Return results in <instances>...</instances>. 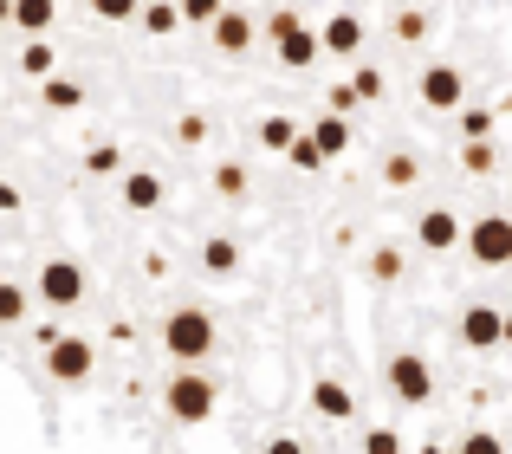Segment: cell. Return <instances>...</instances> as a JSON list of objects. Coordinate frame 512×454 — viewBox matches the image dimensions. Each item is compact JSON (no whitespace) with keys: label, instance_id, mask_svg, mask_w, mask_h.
Instances as JSON below:
<instances>
[{"label":"cell","instance_id":"1","mask_svg":"<svg viewBox=\"0 0 512 454\" xmlns=\"http://www.w3.org/2000/svg\"><path fill=\"white\" fill-rule=\"evenodd\" d=\"M214 403H221V390H214L201 370H182V377H169V390H163V409H169L175 422H188V429H195V422H208Z\"/></svg>","mask_w":512,"mask_h":454},{"label":"cell","instance_id":"2","mask_svg":"<svg viewBox=\"0 0 512 454\" xmlns=\"http://www.w3.org/2000/svg\"><path fill=\"white\" fill-rule=\"evenodd\" d=\"M163 344H169V357H182V364H201V357L214 351V318L195 312V305H182V312H169Z\"/></svg>","mask_w":512,"mask_h":454},{"label":"cell","instance_id":"3","mask_svg":"<svg viewBox=\"0 0 512 454\" xmlns=\"http://www.w3.org/2000/svg\"><path fill=\"white\" fill-rule=\"evenodd\" d=\"M383 383H389V396H396V403H428V396H435V370H428V357H415V351H396V357H389Z\"/></svg>","mask_w":512,"mask_h":454},{"label":"cell","instance_id":"4","mask_svg":"<svg viewBox=\"0 0 512 454\" xmlns=\"http://www.w3.org/2000/svg\"><path fill=\"white\" fill-rule=\"evenodd\" d=\"M467 260L474 266H512V221L487 215V221L467 227Z\"/></svg>","mask_w":512,"mask_h":454},{"label":"cell","instance_id":"5","mask_svg":"<svg viewBox=\"0 0 512 454\" xmlns=\"http://www.w3.org/2000/svg\"><path fill=\"white\" fill-rule=\"evenodd\" d=\"M39 299H46L52 312H72V305L85 299V266L78 260H46L39 266Z\"/></svg>","mask_w":512,"mask_h":454},{"label":"cell","instance_id":"6","mask_svg":"<svg viewBox=\"0 0 512 454\" xmlns=\"http://www.w3.org/2000/svg\"><path fill=\"white\" fill-rule=\"evenodd\" d=\"M91 364H98V351H91L78 331H65V338L46 351V377H52V383H85V377H91Z\"/></svg>","mask_w":512,"mask_h":454},{"label":"cell","instance_id":"7","mask_svg":"<svg viewBox=\"0 0 512 454\" xmlns=\"http://www.w3.org/2000/svg\"><path fill=\"white\" fill-rule=\"evenodd\" d=\"M422 104H428V111H461V104H467V72H454V65H428V72H422Z\"/></svg>","mask_w":512,"mask_h":454},{"label":"cell","instance_id":"8","mask_svg":"<svg viewBox=\"0 0 512 454\" xmlns=\"http://www.w3.org/2000/svg\"><path fill=\"white\" fill-rule=\"evenodd\" d=\"M461 344H467V351H493V344H506V312H493V305H467V312H461Z\"/></svg>","mask_w":512,"mask_h":454},{"label":"cell","instance_id":"9","mask_svg":"<svg viewBox=\"0 0 512 454\" xmlns=\"http://www.w3.org/2000/svg\"><path fill=\"white\" fill-rule=\"evenodd\" d=\"M415 240H422L428 253H448V247H467V227L448 215V208H428L422 221H415Z\"/></svg>","mask_w":512,"mask_h":454},{"label":"cell","instance_id":"10","mask_svg":"<svg viewBox=\"0 0 512 454\" xmlns=\"http://www.w3.org/2000/svg\"><path fill=\"white\" fill-rule=\"evenodd\" d=\"M273 52H279V65H286V72H305V65H318V59H325V33L299 26V33H286Z\"/></svg>","mask_w":512,"mask_h":454},{"label":"cell","instance_id":"11","mask_svg":"<svg viewBox=\"0 0 512 454\" xmlns=\"http://www.w3.org/2000/svg\"><path fill=\"white\" fill-rule=\"evenodd\" d=\"M312 409H318L325 422H350V416H357V396H350L338 377H318V383H312Z\"/></svg>","mask_w":512,"mask_h":454},{"label":"cell","instance_id":"12","mask_svg":"<svg viewBox=\"0 0 512 454\" xmlns=\"http://www.w3.org/2000/svg\"><path fill=\"white\" fill-rule=\"evenodd\" d=\"M325 52L357 59V52H363V13H331V20H325Z\"/></svg>","mask_w":512,"mask_h":454},{"label":"cell","instance_id":"13","mask_svg":"<svg viewBox=\"0 0 512 454\" xmlns=\"http://www.w3.org/2000/svg\"><path fill=\"white\" fill-rule=\"evenodd\" d=\"M124 208H137V215L163 208V176H156V169H130L124 176Z\"/></svg>","mask_w":512,"mask_h":454},{"label":"cell","instance_id":"14","mask_svg":"<svg viewBox=\"0 0 512 454\" xmlns=\"http://www.w3.org/2000/svg\"><path fill=\"white\" fill-rule=\"evenodd\" d=\"M208 33H214V46H221V52H247V46H253V13H240V7H227V13H221V20H214V26H208Z\"/></svg>","mask_w":512,"mask_h":454},{"label":"cell","instance_id":"15","mask_svg":"<svg viewBox=\"0 0 512 454\" xmlns=\"http://www.w3.org/2000/svg\"><path fill=\"white\" fill-rule=\"evenodd\" d=\"M312 143H318V150H325V163H331V156H344L350 143H357V130H350V117L325 111V117H318V124H312Z\"/></svg>","mask_w":512,"mask_h":454},{"label":"cell","instance_id":"16","mask_svg":"<svg viewBox=\"0 0 512 454\" xmlns=\"http://www.w3.org/2000/svg\"><path fill=\"white\" fill-rule=\"evenodd\" d=\"M52 20H59V0H13V26H20V33L46 39Z\"/></svg>","mask_w":512,"mask_h":454},{"label":"cell","instance_id":"17","mask_svg":"<svg viewBox=\"0 0 512 454\" xmlns=\"http://www.w3.org/2000/svg\"><path fill=\"white\" fill-rule=\"evenodd\" d=\"M201 266H208L214 279H234L240 273V247L227 234H214V240H201Z\"/></svg>","mask_w":512,"mask_h":454},{"label":"cell","instance_id":"18","mask_svg":"<svg viewBox=\"0 0 512 454\" xmlns=\"http://www.w3.org/2000/svg\"><path fill=\"white\" fill-rule=\"evenodd\" d=\"M305 137V130H299V117H260V143H266V150H279V156H286L292 150V143H299Z\"/></svg>","mask_w":512,"mask_h":454},{"label":"cell","instance_id":"19","mask_svg":"<svg viewBox=\"0 0 512 454\" xmlns=\"http://www.w3.org/2000/svg\"><path fill=\"white\" fill-rule=\"evenodd\" d=\"M46 111H78V104H85V85H78V78H46Z\"/></svg>","mask_w":512,"mask_h":454},{"label":"cell","instance_id":"20","mask_svg":"<svg viewBox=\"0 0 512 454\" xmlns=\"http://www.w3.org/2000/svg\"><path fill=\"white\" fill-rule=\"evenodd\" d=\"M26 305L33 299H26L20 279H0V325H26Z\"/></svg>","mask_w":512,"mask_h":454},{"label":"cell","instance_id":"21","mask_svg":"<svg viewBox=\"0 0 512 454\" xmlns=\"http://www.w3.org/2000/svg\"><path fill=\"white\" fill-rule=\"evenodd\" d=\"M20 72H26V78H39V85H46V78H59V72H52V46H46V39H26Z\"/></svg>","mask_w":512,"mask_h":454},{"label":"cell","instance_id":"22","mask_svg":"<svg viewBox=\"0 0 512 454\" xmlns=\"http://www.w3.org/2000/svg\"><path fill=\"white\" fill-rule=\"evenodd\" d=\"M383 182H389V189H409V182H422V163H415L409 150L383 156Z\"/></svg>","mask_w":512,"mask_h":454},{"label":"cell","instance_id":"23","mask_svg":"<svg viewBox=\"0 0 512 454\" xmlns=\"http://www.w3.org/2000/svg\"><path fill=\"white\" fill-rule=\"evenodd\" d=\"M493 130H500V117H493V111H480V104H467V111H461V137L467 143H487Z\"/></svg>","mask_w":512,"mask_h":454},{"label":"cell","instance_id":"24","mask_svg":"<svg viewBox=\"0 0 512 454\" xmlns=\"http://www.w3.org/2000/svg\"><path fill=\"white\" fill-rule=\"evenodd\" d=\"M286 163H292V169H305V176H318V169H325V150L312 143V130H305V137L286 150Z\"/></svg>","mask_w":512,"mask_h":454},{"label":"cell","instance_id":"25","mask_svg":"<svg viewBox=\"0 0 512 454\" xmlns=\"http://www.w3.org/2000/svg\"><path fill=\"white\" fill-rule=\"evenodd\" d=\"M214 195L240 202V195H247V169H240V163H221V169H214Z\"/></svg>","mask_w":512,"mask_h":454},{"label":"cell","instance_id":"26","mask_svg":"<svg viewBox=\"0 0 512 454\" xmlns=\"http://www.w3.org/2000/svg\"><path fill=\"white\" fill-rule=\"evenodd\" d=\"M175 7H182V26L195 20V26H214L227 13V0H175Z\"/></svg>","mask_w":512,"mask_h":454},{"label":"cell","instance_id":"27","mask_svg":"<svg viewBox=\"0 0 512 454\" xmlns=\"http://www.w3.org/2000/svg\"><path fill=\"white\" fill-rule=\"evenodd\" d=\"M454 454H506V442L493 429H467L461 442H454Z\"/></svg>","mask_w":512,"mask_h":454},{"label":"cell","instance_id":"28","mask_svg":"<svg viewBox=\"0 0 512 454\" xmlns=\"http://www.w3.org/2000/svg\"><path fill=\"white\" fill-rule=\"evenodd\" d=\"M396 39H402V46H422V39H428V13L402 7V13H396Z\"/></svg>","mask_w":512,"mask_h":454},{"label":"cell","instance_id":"29","mask_svg":"<svg viewBox=\"0 0 512 454\" xmlns=\"http://www.w3.org/2000/svg\"><path fill=\"white\" fill-rule=\"evenodd\" d=\"M143 26H150V33H175V26H182V7H175V0H156V7H143Z\"/></svg>","mask_w":512,"mask_h":454},{"label":"cell","instance_id":"30","mask_svg":"<svg viewBox=\"0 0 512 454\" xmlns=\"http://www.w3.org/2000/svg\"><path fill=\"white\" fill-rule=\"evenodd\" d=\"M383 85H389V78L370 72V65H363V72H350V91H357V104H376V98H383Z\"/></svg>","mask_w":512,"mask_h":454},{"label":"cell","instance_id":"31","mask_svg":"<svg viewBox=\"0 0 512 454\" xmlns=\"http://www.w3.org/2000/svg\"><path fill=\"white\" fill-rule=\"evenodd\" d=\"M85 169L91 176H111V169H124V150H117V143H98V150L85 156Z\"/></svg>","mask_w":512,"mask_h":454},{"label":"cell","instance_id":"32","mask_svg":"<svg viewBox=\"0 0 512 454\" xmlns=\"http://www.w3.org/2000/svg\"><path fill=\"white\" fill-rule=\"evenodd\" d=\"M461 169L467 176H487L493 169V143H461Z\"/></svg>","mask_w":512,"mask_h":454},{"label":"cell","instance_id":"33","mask_svg":"<svg viewBox=\"0 0 512 454\" xmlns=\"http://www.w3.org/2000/svg\"><path fill=\"white\" fill-rule=\"evenodd\" d=\"M370 279H402V253L396 247H376L370 253Z\"/></svg>","mask_w":512,"mask_h":454},{"label":"cell","instance_id":"34","mask_svg":"<svg viewBox=\"0 0 512 454\" xmlns=\"http://www.w3.org/2000/svg\"><path fill=\"white\" fill-rule=\"evenodd\" d=\"M208 137V117L201 111H188V117H175V143H188V150H195V143Z\"/></svg>","mask_w":512,"mask_h":454},{"label":"cell","instance_id":"35","mask_svg":"<svg viewBox=\"0 0 512 454\" xmlns=\"http://www.w3.org/2000/svg\"><path fill=\"white\" fill-rule=\"evenodd\" d=\"M91 13H98V20H137V0H91Z\"/></svg>","mask_w":512,"mask_h":454},{"label":"cell","instance_id":"36","mask_svg":"<svg viewBox=\"0 0 512 454\" xmlns=\"http://www.w3.org/2000/svg\"><path fill=\"white\" fill-rule=\"evenodd\" d=\"M363 454H402V435L396 429H370L363 435Z\"/></svg>","mask_w":512,"mask_h":454},{"label":"cell","instance_id":"37","mask_svg":"<svg viewBox=\"0 0 512 454\" xmlns=\"http://www.w3.org/2000/svg\"><path fill=\"white\" fill-rule=\"evenodd\" d=\"M299 26H305L299 13H292V7H279L273 20H266V39H273V46H279V39H286V33H299Z\"/></svg>","mask_w":512,"mask_h":454},{"label":"cell","instance_id":"38","mask_svg":"<svg viewBox=\"0 0 512 454\" xmlns=\"http://www.w3.org/2000/svg\"><path fill=\"white\" fill-rule=\"evenodd\" d=\"M266 454H305V442H299V435H273V442H266Z\"/></svg>","mask_w":512,"mask_h":454},{"label":"cell","instance_id":"39","mask_svg":"<svg viewBox=\"0 0 512 454\" xmlns=\"http://www.w3.org/2000/svg\"><path fill=\"white\" fill-rule=\"evenodd\" d=\"M0 215H20V189L13 182H0Z\"/></svg>","mask_w":512,"mask_h":454},{"label":"cell","instance_id":"40","mask_svg":"<svg viewBox=\"0 0 512 454\" xmlns=\"http://www.w3.org/2000/svg\"><path fill=\"white\" fill-rule=\"evenodd\" d=\"M422 454H454V448H441V442H428V448H422Z\"/></svg>","mask_w":512,"mask_h":454},{"label":"cell","instance_id":"41","mask_svg":"<svg viewBox=\"0 0 512 454\" xmlns=\"http://www.w3.org/2000/svg\"><path fill=\"white\" fill-rule=\"evenodd\" d=\"M0 20H13V0H0Z\"/></svg>","mask_w":512,"mask_h":454},{"label":"cell","instance_id":"42","mask_svg":"<svg viewBox=\"0 0 512 454\" xmlns=\"http://www.w3.org/2000/svg\"><path fill=\"white\" fill-rule=\"evenodd\" d=\"M506 344H512V312H506Z\"/></svg>","mask_w":512,"mask_h":454},{"label":"cell","instance_id":"43","mask_svg":"<svg viewBox=\"0 0 512 454\" xmlns=\"http://www.w3.org/2000/svg\"><path fill=\"white\" fill-rule=\"evenodd\" d=\"M506 117H512V91H506Z\"/></svg>","mask_w":512,"mask_h":454}]
</instances>
